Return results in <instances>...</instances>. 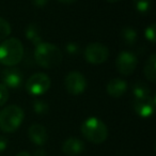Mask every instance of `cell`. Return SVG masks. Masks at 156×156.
<instances>
[{"instance_id":"6da1fadb","label":"cell","mask_w":156,"mask_h":156,"mask_svg":"<svg viewBox=\"0 0 156 156\" xmlns=\"http://www.w3.org/2000/svg\"><path fill=\"white\" fill-rule=\"evenodd\" d=\"M34 60L44 69H52L62 62V52L54 44L41 43L35 48Z\"/></svg>"},{"instance_id":"7a4b0ae2","label":"cell","mask_w":156,"mask_h":156,"mask_svg":"<svg viewBox=\"0 0 156 156\" xmlns=\"http://www.w3.org/2000/svg\"><path fill=\"white\" fill-rule=\"evenodd\" d=\"M24 57V46L16 37H11L0 44V63L7 66H14Z\"/></svg>"},{"instance_id":"3957f363","label":"cell","mask_w":156,"mask_h":156,"mask_svg":"<svg viewBox=\"0 0 156 156\" xmlns=\"http://www.w3.org/2000/svg\"><path fill=\"white\" fill-rule=\"evenodd\" d=\"M80 130L83 136L88 141L95 144L103 143L108 137L106 124L95 117H90L85 120L80 126Z\"/></svg>"},{"instance_id":"277c9868","label":"cell","mask_w":156,"mask_h":156,"mask_svg":"<svg viewBox=\"0 0 156 156\" xmlns=\"http://www.w3.org/2000/svg\"><path fill=\"white\" fill-rule=\"evenodd\" d=\"M25 113L20 106L10 105L0 111V129L5 133H14L24 121Z\"/></svg>"},{"instance_id":"5b68a950","label":"cell","mask_w":156,"mask_h":156,"mask_svg":"<svg viewBox=\"0 0 156 156\" xmlns=\"http://www.w3.org/2000/svg\"><path fill=\"white\" fill-rule=\"evenodd\" d=\"M50 78L44 73H37L28 78L26 89L31 95H42L50 88Z\"/></svg>"},{"instance_id":"8992f818","label":"cell","mask_w":156,"mask_h":156,"mask_svg":"<svg viewBox=\"0 0 156 156\" xmlns=\"http://www.w3.org/2000/svg\"><path fill=\"white\" fill-rule=\"evenodd\" d=\"M65 89L72 95H80L87 88L86 77L79 72H71L66 75L64 80Z\"/></svg>"},{"instance_id":"52a82bcc","label":"cell","mask_w":156,"mask_h":156,"mask_svg":"<svg viewBox=\"0 0 156 156\" xmlns=\"http://www.w3.org/2000/svg\"><path fill=\"white\" fill-rule=\"evenodd\" d=\"M109 57V50L101 43H90L85 49V58L92 64H101Z\"/></svg>"},{"instance_id":"ba28073f","label":"cell","mask_w":156,"mask_h":156,"mask_svg":"<svg viewBox=\"0 0 156 156\" xmlns=\"http://www.w3.org/2000/svg\"><path fill=\"white\" fill-rule=\"evenodd\" d=\"M138 64V59L133 52L122 51L119 54L115 60V65L120 74L124 76H128L134 73Z\"/></svg>"},{"instance_id":"9c48e42d","label":"cell","mask_w":156,"mask_h":156,"mask_svg":"<svg viewBox=\"0 0 156 156\" xmlns=\"http://www.w3.org/2000/svg\"><path fill=\"white\" fill-rule=\"evenodd\" d=\"M155 98H152L151 95L145 96V98H135L134 103H133L135 112L141 118L151 117L155 110Z\"/></svg>"},{"instance_id":"30bf717a","label":"cell","mask_w":156,"mask_h":156,"mask_svg":"<svg viewBox=\"0 0 156 156\" xmlns=\"http://www.w3.org/2000/svg\"><path fill=\"white\" fill-rule=\"evenodd\" d=\"M1 79L7 88H18L22 86L24 75L16 67H8L1 73Z\"/></svg>"},{"instance_id":"8fae6325","label":"cell","mask_w":156,"mask_h":156,"mask_svg":"<svg viewBox=\"0 0 156 156\" xmlns=\"http://www.w3.org/2000/svg\"><path fill=\"white\" fill-rule=\"evenodd\" d=\"M28 137L32 143L35 145L42 147L44 145L48 140V135L47 130L41 124H32L28 129Z\"/></svg>"},{"instance_id":"7c38bea8","label":"cell","mask_w":156,"mask_h":156,"mask_svg":"<svg viewBox=\"0 0 156 156\" xmlns=\"http://www.w3.org/2000/svg\"><path fill=\"white\" fill-rule=\"evenodd\" d=\"M85 151V143L75 137L66 139L62 144V152L67 156H77Z\"/></svg>"},{"instance_id":"4fadbf2b","label":"cell","mask_w":156,"mask_h":156,"mask_svg":"<svg viewBox=\"0 0 156 156\" xmlns=\"http://www.w3.org/2000/svg\"><path fill=\"white\" fill-rule=\"evenodd\" d=\"M107 93L112 98H120L127 91V83L121 78H113L107 85Z\"/></svg>"},{"instance_id":"5bb4252c","label":"cell","mask_w":156,"mask_h":156,"mask_svg":"<svg viewBox=\"0 0 156 156\" xmlns=\"http://www.w3.org/2000/svg\"><path fill=\"white\" fill-rule=\"evenodd\" d=\"M26 37L31 42L32 44H34L35 46H37L39 44L43 43L42 41V34H41V28L37 24H30L26 27V31H25Z\"/></svg>"},{"instance_id":"9a60e30c","label":"cell","mask_w":156,"mask_h":156,"mask_svg":"<svg viewBox=\"0 0 156 156\" xmlns=\"http://www.w3.org/2000/svg\"><path fill=\"white\" fill-rule=\"evenodd\" d=\"M144 75L147 80L151 83L156 81V55L153 54L149 57L147 63L144 65Z\"/></svg>"},{"instance_id":"2e32d148","label":"cell","mask_w":156,"mask_h":156,"mask_svg":"<svg viewBox=\"0 0 156 156\" xmlns=\"http://www.w3.org/2000/svg\"><path fill=\"white\" fill-rule=\"evenodd\" d=\"M132 90L135 98H145V96H149L150 93H151L149 86L145 83H143V81H136L134 83V86H133Z\"/></svg>"},{"instance_id":"e0dca14e","label":"cell","mask_w":156,"mask_h":156,"mask_svg":"<svg viewBox=\"0 0 156 156\" xmlns=\"http://www.w3.org/2000/svg\"><path fill=\"white\" fill-rule=\"evenodd\" d=\"M121 37L125 42V44L133 45L137 40V32L132 27H124L121 30Z\"/></svg>"},{"instance_id":"ac0fdd59","label":"cell","mask_w":156,"mask_h":156,"mask_svg":"<svg viewBox=\"0 0 156 156\" xmlns=\"http://www.w3.org/2000/svg\"><path fill=\"white\" fill-rule=\"evenodd\" d=\"M134 7L140 13H147L152 8V0H133Z\"/></svg>"},{"instance_id":"d6986e66","label":"cell","mask_w":156,"mask_h":156,"mask_svg":"<svg viewBox=\"0 0 156 156\" xmlns=\"http://www.w3.org/2000/svg\"><path fill=\"white\" fill-rule=\"evenodd\" d=\"M33 110L37 115H46L49 110V106L46 102L41 100H37L33 102Z\"/></svg>"},{"instance_id":"ffe728a7","label":"cell","mask_w":156,"mask_h":156,"mask_svg":"<svg viewBox=\"0 0 156 156\" xmlns=\"http://www.w3.org/2000/svg\"><path fill=\"white\" fill-rule=\"evenodd\" d=\"M11 33V26L3 18H0V40L5 39Z\"/></svg>"},{"instance_id":"44dd1931","label":"cell","mask_w":156,"mask_h":156,"mask_svg":"<svg viewBox=\"0 0 156 156\" xmlns=\"http://www.w3.org/2000/svg\"><path fill=\"white\" fill-rule=\"evenodd\" d=\"M9 90L3 83H0V107L3 106L9 100Z\"/></svg>"},{"instance_id":"7402d4cb","label":"cell","mask_w":156,"mask_h":156,"mask_svg":"<svg viewBox=\"0 0 156 156\" xmlns=\"http://www.w3.org/2000/svg\"><path fill=\"white\" fill-rule=\"evenodd\" d=\"M144 35H145V39L149 40L151 43H155V25L151 24L144 31Z\"/></svg>"},{"instance_id":"603a6c76","label":"cell","mask_w":156,"mask_h":156,"mask_svg":"<svg viewBox=\"0 0 156 156\" xmlns=\"http://www.w3.org/2000/svg\"><path fill=\"white\" fill-rule=\"evenodd\" d=\"M65 50L67 51V54L76 55V54H78L79 47H78V45L75 43H69L66 46H65Z\"/></svg>"},{"instance_id":"cb8c5ba5","label":"cell","mask_w":156,"mask_h":156,"mask_svg":"<svg viewBox=\"0 0 156 156\" xmlns=\"http://www.w3.org/2000/svg\"><path fill=\"white\" fill-rule=\"evenodd\" d=\"M8 144H9V140H8L7 137L0 135V153H2L7 150Z\"/></svg>"},{"instance_id":"d4e9b609","label":"cell","mask_w":156,"mask_h":156,"mask_svg":"<svg viewBox=\"0 0 156 156\" xmlns=\"http://www.w3.org/2000/svg\"><path fill=\"white\" fill-rule=\"evenodd\" d=\"M49 0H32V3L34 7L37 8H43L44 5H46L48 3Z\"/></svg>"},{"instance_id":"484cf974","label":"cell","mask_w":156,"mask_h":156,"mask_svg":"<svg viewBox=\"0 0 156 156\" xmlns=\"http://www.w3.org/2000/svg\"><path fill=\"white\" fill-rule=\"evenodd\" d=\"M33 156H47V152L44 149L40 147V149H37L33 153Z\"/></svg>"},{"instance_id":"4316f807","label":"cell","mask_w":156,"mask_h":156,"mask_svg":"<svg viewBox=\"0 0 156 156\" xmlns=\"http://www.w3.org/2000/svg\"><path fill=\"white\" fill-rule=\"evenodd\" d=\"M15 156H31V155L28 153V152H25V151H23V152H20V153H17Z\"/></svg>"},{"instance_id":"83f0119b","label":"cell","mask_w":156,"mask_h":156,"mask_svg":"<svg viewBox=\"0 0 156 156\" xmlns=\"http://www.w3.org/2000/svg\"><path fill=\"white\" fill-rule=\"evenodd\" d=\"M59 2H62V3H74L76 0H58Z\"/></svg>"},{"instance_id":"f1b7e54d","label":"cell","mask_w":156,"mask_h":156,"mask_svg":"<svg viewBox=\"0 0 156 156\" xmlns=\"http://www.w3.org/2000/svg\"><path fill=\"white\" fill-rule=\"evenodd\" d=\"M106 1H108V2H111V3H113V2H118V1H120V0H106Z\"/></svg>"}]
</instances>
